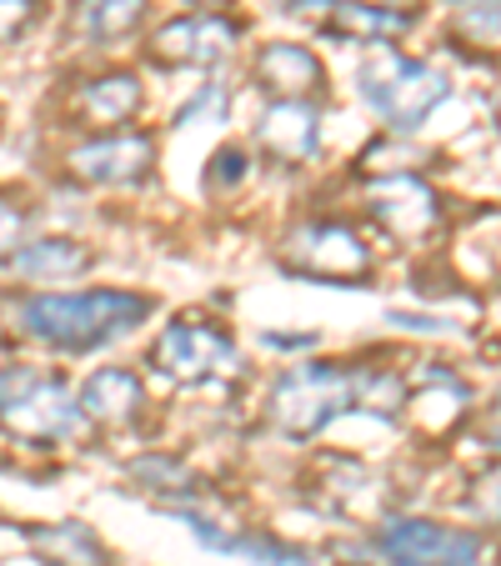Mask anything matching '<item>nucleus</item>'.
<instances>
[{"label": "nucleus", "mask_w": 501, "mask_h": 566, "mask_svg": "<svg viewBox=\"0 0 501 566\" xmlns=\"http://www.w3.org/2000/svg\"><path fill=\"white\" fill-rule=\"evenodd\" d=\"M356 96L392 126V136H411L427 126L431 111L447 106L451 75L431 61L401 55L396 45H376L356 65Z\"/></svg>", "instance_id": "nucleus-2"}, {"label": "nucleus", "mask_w": 501, "mask_h": 566, "mask_svg": "<svg viewBox=\"0 0 501 566\" xmlns=\"http://www.w3.org/2000/svg\"><path fill=\"white\" fill-rule=\"evenodd\" d=\"M121 476L146 492L160 512H181V506H211V481L196 476V467L171 451H140L121 467Z\"/></svg>", "instance_id": "nucleus-12"}, {"label": "nucleus", "mask_w": 501, "mask_h": 566, "mask_svg": "<svg viewBox=\"0 0 501 566\" xmlns=\"http://www.w3.org/2000/svg\"><path fill=\"white\" fill-rule=\"evenodd\" d=\"M257 146L276 166H311L321 156V106L316 101H271L257 116Z\"/></svg>", "instance_id": "nucleus-13"}, {"label": "nucleus", "mask_w": 501, "mask_h": 566, "mask_svg": "<svg viewBox=\"0 0 501 566\" xmlns=\"http://www.w3.org/2000/svg\"><path fill=\"white\" fill-rule=\"evenodd\" d=\"M471 411V396L467 386L457 381L451 371H431L421 386H406V407H401V421L416 431V437H451V431L467 421Z\"/></svg>", "instance_id": "nucleus-15"}, {"label": "nucleus", "mask_w": 501, "mask_h": 566, "mask_svg": "<svg viewBox=\"0 0 501 566\" xmlns=\"http://www.w3.org/2000/svg\"><path fill=\"white\" fill-rule=\"evenodd\" d=\"M96 266V251L71 241V235H25L21 251L11 256V271L21 281H41V286H55V281H75Z\"/></svg>", "instance_id": "nucleus-19"}, {"label": "nucleus", "mask_w": 501, "mask_h": 566, "mask_svg": "<svg viewBox=\"0 0 501 566\" xmlns=\"http://www.w3.org/2000/svg\"><path fill=\"white\" fill-rule=\"evenodd\" d=\"M251 81L271 101H321L326 96V65L301 41H267L251 61Z\"/></svg>", "instance_id": "nucleus-11"}, {"label": "nucleus", "mask_w": 501, "mask_h": 566, "mask_svg": "<svg viewBox=\"0 0 501 566\" xmlns=\"http://www.w3.org/2000/svg\"><path fill=\"white\" fill-rule=\"evenodd\" d=\"M146 366L171 386H226L241 381L246 356L226 326H216L206 316H176L156 332Z\"/></svg>", "instance_id": "nucleus-5"}, {"label": "nucleus", "mask_w": 501, "mask_h": 566, "mask_svg": "<svg viewBox=\"0 0 501 566\" xmlns=\"http://www.w3.org/2000/svg\"><path fill=\"white\" fill-rule=\"evenodd\" d=\"M281 266L291 276L306 281H326V286H356L372 276L376 256L362 241V231L342 221H301L296 231H286L281 241Z\"/></svg>", "instance_id": "nucleus-6"}, {"label": "nucleus", "mask_w": 501, "mask_h": 566, "mask_svg": "<svg viewBox=\"0 0 501 566\" xmlns=\"http://www.w3.org/2000/svg\"><path fill=\"white\" fill-rule=\"evenodd\" d=\"M231 556H241V562H251V566H311L316 562L306 546L286 542V536L267 532V526H241V542H236Z\"/></svg>", "instance_id": "nucleus-22"}, {"label": "nucleus", "mask_w": 501, "mask_h": 566, "mask_svg": "<svg viewBox=\"0 0 501 566\" xmlns=\"http://www.w3.org/2000/svg\"><path fill=\"white\" fill-rule=\"evenodd\" d=\"M457 526L431 522V516H386L372 532V552L386 566H441L451 552Z\"/></svg>", "instance_id": "nucleus-14"}, {"label": "nucleus", "mask_w": 501, "mask_h": 566, "mask_svg": "<svg viewBox=\"0 0 501 566\" xmlns=\"http://www.w3.org/2000/svg\"><path fill=\"white\" fill-rule=\"evenodd\" d=\"M467 41L477 45H501V0H481V6H461V25Z\"/></svg>", "instance_id": "nucleus-25"}, {"label": "nucleus", "mask_w": 501, "mask_h": 566, "mask_svg": "<svg viewBox=\"0 0 501 566\" xmlns=\"http://www.w3.org/2000/svg\"><path fill=\"white\" fill-rule=\"evenodd\" d=\"M411 25H416V11H401V6L342 0V6L321 21V35H331V41H342V45H366V51H376V45L401 41Z\"/></svg>", "instance_id": "nucleus-17"}, {"label": "nucleus", "mask_w": 501, "mask_h": 566, "mask_svg": "<svg viewBox=\"0 0 501 566\" xmlns=\"http://www.w3.org/2000/svg\"><path fill=\"white\" fill-rule=\"evenodd\" d=\"M497 566H501V552H497Z\"/></svg>", "instance_id": "nucleus-34"}, {"label": "nucleus", "mask_w": 501, "mask_h": 566, "mask_svg": "<svg viewBox=\"0 0 501 566\" xmlns=\"http://www.w3.org/2000/svg\"><path fill=\"white\" fill-rule=\"evenodd\" d=\"M71 176L81 186H96V191H136L140 181H150L156 171V136L150 130H96L91 140L71 146L65 156Z\"/></svg>", "instance_id": "nucleus-7"}, {"label": "nucleus", "mask_w": 501, "mask_h": 566, "mask_svg": "<svg viewBox=\"0 0 501 566\" xmlns=\"http://www.w3.org/2000/svg\"><path fill=\"white\" fill-rule=\"evenodd\" d=\"M481 441H487V447L501 457V401L487 411V417H481Z\"/></svg>", "instance_id": "nucleus-30"}, {"label": "nucleus", "mask_w": 501, "mask_h": 566, "mask_svg": "<svg viewBox=\"0 0 501 566\" xmlns=\"http://www.w3.org/2000/svg\"><path fill=\"white\" fill-rule=\"evenodd\" d=\"M251 181V150L246 146H221V150H211V160H206V186L211 191H236V186H246Z\"/></svg>", "instance_id": "nucleus-24"}, {"label": "nucleus", "mask_w": 501, "mask_h": 566, "mask_svg": "<svg viewBox=\"0 0 501 566\" xmlns=\"http://www.w3.org/2000/svg\"><path fill=\"white\" fill-rule=\"evenodd\" d=\"M81 417L96 431H131L146 417V381L131 366H96L86 381L75 386Z\"/></svg>", "instance_id": "nucleus-10"}, {"label": "nucleus", "mask_w": 501, "mask_h": 566, "mask_svg": "<svg viewBox=\"0 0 501 566\" xmlns=\"http://www.w3.org/2000/svg\"><path fill=\"white\" fill-rule=\"evenodd\" d=\"M35 15H41V0H0V45L21 41L35 25Z\"/></svg>", "instance_id": "nucleus-27"}, {"label": "nucleus", "mask_w": 501, "mask_h": 566, "mask_svg": "<svg viewBox=\"0 0 501 566\" xmlns=\"http://www.w3.org/2000/svg\"><path fill=\"white\" fill-rule=\"evenodd\" d=\"M25 546L35 552L41 566H116L111 546L91 522H45L25 526Z\"/></svg>", "instance_id": "nucleus-18"}, {"label": "nucleus", "mask_w": 501, "mask_h": 566, "mask_svg": "<svg viewBox=\"0 0 501 566\" xmlns=\"http://www.w3.org/2000/svg\"><path fill=\"white\" fill-rule=\"evenodd\" d=\"M140 106H146V91H140L136 71L91 75V81H81V91H75V116L86 120L91 130H126L131 120L140 116Z\"/></svg>", "instance_id": "nucleus-16"}, {"label": "nucleus", "mask_w": 501, "mask_h": 566, "mask_svg": "<svg viewBox=\"0 0 501 566\" xmlns=\"http://www.w3.org/2000/svg\"><path fill=\"white\" fill-rule=\"evenodd\" d=\"M441 566H487V536H481V526H457L451 552Z\"/></svg>", "instance_id": "nucleus-28"}, {"label": "nucleus", "mask_w": 501, "mask_h": 566, "mask_svg": "<svg viewBox=\"0 0 501 566\" xmlns=\"http://www.w3.org/2000/svg\"><path fill=\"white\" fill-rule=\"evenodd\" d=\"M21 241H25V206H15L11 196H0V266H11Z\"/></svg>", "instance_id": "nucleus-26"}, {"label": "nucleus", "mask_w": 501, "mask_h": 566, "mask_svg": "<svg viewBox=\"0 0 501 566\" xmlns=\"http://www.w3.org/2000/svg\"><path fill=\"white\" fill-rule=\"evenodd\" d=\"M156 316V296L131 286H86V291H25L15 301L21 336L41 342L45 352L91 356L136 336Z\"/></svg>", "instance_id": "nucleus-1"}, {"label": "nucleus", "mask_w": 501, "mask_h": 566, "mask_svg": "<svg viewBox=\"0 0 501 566\" xmlns=\"http://www.w3.org/2000/svg\"><path fill=\"white\" fill-rule=\"evenodd\" d=\"M191 6H201V11H221V6H231V0H191Z\"/></svg>", "instance_id": "nucleus-31"}, {"label": "nucleus", "mask_w": 501, "mask_h": 566, "mask_svg": "<svg viewBox=\"0 0 501 566\" xmlns=\"http://www.w3.org/2000/svg\"><path fill=\"white\" fill-rule=\"evenodd\" d=\"M146 21V0H75V35L81 41H96V45H116L126 35L140 31Z\"/></svg>", "instance_id": "nucleus-21"}, {"label": "nucleus", "mask_w": 501, "mask_h": 566, "mask_svg": "<svg viewBox=\"0 0 501 566\" xmlns=\"http://www.w3.org/2000/svg\"><path fill=\"white\" fill-rule=\"evenodd\" d=\"M336 6H342V0H281V11H291V15H316V21H326Z\"/></svg>", "instance_id": "nucleus-29"}, {"label": "nucleus", "mask_w": 501, "mask_h": 566, "mask_svg": "<svg viewBox=\"0 0 501 566\" xmlns=\"http://www.w3.org/2000/svg\"><path fill=\"white\" fill-rule=\"evenodd\" d=\"M336 566H362V562H336Z\"/></svg>", "instance_id": "nucleus-33"}, {"label": "nucleus", "mask_w": 501, "mask_h": 566, "mask_svg": "<svg viewBox=\"0 0 501 566\" xmlns=\"http://www.w3.org/2000/svg\"><path fill=\"white\" fill-rule=\"evenodd\" d=\"M241 45V25L226 21L221 11H191L166 21L150 35V61L166 71H216Z\"/></svg>", "instance_id": "nucleus-9"}, {"label": "nucleus", "mask_w": 501, "mask_h": 566, "mask_svg": "<svg viewBox=\"0 0 501 566\" xmlns=\"http://www.w3.org/2000/svg\"><path fill=\"white\" fill-rule=\"evenodd\" d=\"M366 216L382 226L396 241H427L441 231L447 211H441V196L431 191L416 171H392V176H372L362 191Z\"/></svg>", "instance_id": "nucleus-8"}, {"label": "nucleus", "mask_w": 501, "mask_h": 566, "mask_svg": "<svg viewBox=\"0 0 501 566\" xmlns=\"http://www.w3.org/2000/svg\"><path fill=\"white\" fill-rule=\"evenodd\" d=\"M447 6H481V0H447Z\"/></svg>", "instance_id": "nucleus-32"}, {"label": "nucleus", "mask_w": 501, "mask_h": 566, "mask_svg": "<svg viewBox=\"0 0 501 566\" xmlns=\"http://www.w3.org/2000/svg\"><path fill=\"white\" fill-rule=\"evenodd\" d=\"M0 431L25 447H61L86 437V417L75 391L41 366H0Z\"/></svg>", "instance_id": "nucleus-4"}, {"label": "nucleus", "mask_w": 501, "mask_h": 566, "mask_svg": "<svg viewBox=\"0 0 501 566\" xmlns=\"http://www.w3.org/2000/svg\"><path fill=\"white\" fill-rule=\"evenodd\" d=\"M382 492L376 486V476L362 467L356 457H321L316 467V506L331 516H356V512H376L372 496Z\"/></svg>", "instance_id": "nucleus-20"}, {"label": "nucleus", "mask_w": 501, "mask_h": 566, "mask_svg": "<svg viewBox=\"0 0 501 566\" xmlns=\"http://www.w3.org/2000/svg\"><path fill=\"white\" fill-rule=\"evenodd\" d=\"M226 111H231V91L221 81H206L181 111H176L171 126L176 130H191V126H226Z\"/></svg>", "instance_id": "nucleus-23"}, {"label": "nucleus", "mask_w": 501, "mask_h": 566, "mask_svg": "<svg viewBox=\"0 0 501 566\" xmlns=\"http://www.w3.org/2000/svg\"><path fill=\"white\" fill-rule=\"evenodd\" d=\"M356 376L342 361H296L271 381L267 417L291 447H311L342 417H352Z\"/></svg>", "instance_id": "nucleus-3"}]
</instances>
